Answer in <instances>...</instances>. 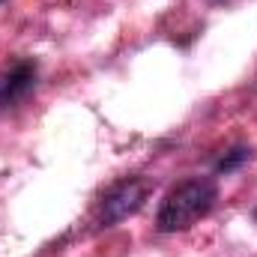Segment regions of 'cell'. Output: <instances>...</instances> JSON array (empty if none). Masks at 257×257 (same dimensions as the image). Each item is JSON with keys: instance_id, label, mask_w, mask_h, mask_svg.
<instances>
[{"instance_id": "6da1fadb", "label": "cell", "mask_w": 257, "mask_h": 257, "mask_svg": "<svg viewBox=\"0 0 257 257\" xmlns=\"http://www.w3.org/2000/svg\"><path fill=\"white\" fill-rule=\"evenodd\" d=\"M215 197H218V189H215L212 180L194 177V180L180 183L177 189L168 192V197L159 206V215H156L159 230L162 233H177V230L192 227L197 218H203L212 209Z\"/></svg>"}, {"instance_id": "7a4b0ae2", "label": "cell", "mask_w": 257, "mask_h": 257, "mask_svg": "<svg viewBox=\"0 0 257 257\" xmlns=\"http://www.w3.org/2000/svg\"><path fill=\"white\" fill-rule=\"evenodd\" d=\"M144 197H147V183H144V180H123V183H117L111 192L102 197L99 221H102V224H117V221H123L126 215H132V212L141 209Z\"/></svg>"}, {"instance_id": "3957f363", "label": "cell", "mask_w": 257, "mask_h": 257, "mask_svg": "<svg viewBox=\"0 0 257 257\" xmlns=\"http://www.w3.org/2000/svg\"><path fill=\"white\" fill-rule=\"evenodd\" d=\"M33 84H36V63H30V60L15 63L0 81V108H9L18 99H24L33 90Z\"/></svg>"}, {"instance_id": "277c9868", "label": "cell", "mask_w": 257, "mask_h": 257, "mask_svg": "<svg viewBox=\"0 0 257 257\" xmlns=\"http://www.w3.org/2000/svg\"><path fill=\"white\" fill-rule=\"evenodd\" d=\"M245 156H248L245 150H233V156H230V159H221V165H218V171H230V168H236V165H239V162H242Z\"/></svg>"}]
</instances>
